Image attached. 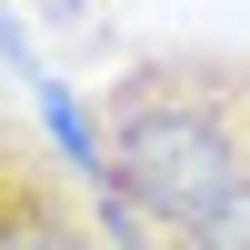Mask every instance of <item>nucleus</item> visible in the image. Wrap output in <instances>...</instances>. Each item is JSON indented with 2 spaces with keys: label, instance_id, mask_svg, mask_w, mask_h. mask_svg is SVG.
Returning a JSON list of instances; mask_svg holds the SVG:
<instances>
[{
  "label": "nucleus",
  "instance_id": "1",
  "mask_svg": "<svg viewBox=\"0 0 250 250\" xmlns=\"http://www.w3.org/2000/svg\"><path fill=\"white\" fill-rule=\"evenodd\" d=\"M100 170L180 230L210 220L250 180V50L180 40V50L120 60V80L100 90Z\"/></svg>",
  "mask_w": 250,
  "mask_h": 250
},
{
  "label": "nucleus",
  "instance_id": "2",
  "mask_svg": "<svg viewBox=\"0 0 250 250\" xmlns=\"http://www.w3.org/2000/svg\"><path fill=\"white\" fill-rule=\"evenodd\" d=\"M0 250H100L90 180L20 110H0Z\"/></svg>",
  "mask_w": 250,
  "mask_h": 250
},
{
  "label": "nucleus",
  "instance_id": "3",
  "mask_svg": "<svg viewBox=\"0 0 250 250\" xmlns=\"http://www.w3.org/2000/svg\"><path fill=\"white\" fill-rule=\"evenodd\" d=\"M30 90H40V130H50V150L70 160L80 180H90V170H100V120L80 110V90H70V80H50V70H40Z\"/></svg>",
  "mask_w": 250,
  "mask_h": 250
},
{
  "label": "nucleus",
  "instance_id": "4",
  "mask_svg": "<svg viewBox=\"0 0 250 250\" xmlns=\"http://www.w3.org/2000/svg\"><path fill=\"white\" fill-rule=\"evenodd\" d=\"M190 240H200V250H250V180L220 200L210 220H190Z\"/></svg>",
  "mask_w": 250,
  "mask_h": 250
},
{
  "label": "nucleus",
  "instance_id": "5",
  "mask_svg": "<svg viewBox=\"0 0 250 250\" xmlns=\"http://www.w3.org/2000/svg\"><path fill=\"white\" fill-rule=\"evenodd\" d=\"M80 10H90V0H50V20H80Z\"/></svg>",
  "mask_w": 250,
  "mask_h": 250
}]
</instances>
